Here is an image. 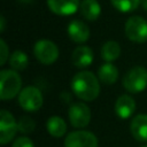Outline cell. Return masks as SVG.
I'll list each match as a JSON object with an SVG mask.
<instances>
[{
  "label": "cell",
  "instance_id": "6da1fadb",
  "mask_svg": "<svg viewBox=\"0 0 147 147\" xmlns=\"http://www.w3.org/2000/svg\"><path fill=\"white\" fill-rule=\"evenodd\" d=\"M72 92L84 101H92L100 92L99 78L91 71H80L71 79Z\"/></svg>",
  "mask_w": 147,
  "mask_h": 147
},
{
  "label": "cell",
  "instance_id": "7a4b0ae2",
  "mask_svg": "<svg viewBox=\"0 0 147 147\" xmlns=\"http://www.w3.org/2000/svg\"><path fill=\"white\" fill-rule=\"evenodd\" d=\"M22 79L15 70H1L0 72V98L9 100L20 94Z\"/></svg>",
  "mask_w": 147,
  "mask_h": 147
},
{
  "label": "cell",
  "instance_id": "3957f363",
  "mask_svg": "<svg viewBox=\"0 0 147 147\" xmlns=\"http://www.w3.org/2000/svg\"><path fill=\"white\" fill-rule=\"evenodd\" d=\"M123 86L131 93L142 92L147 87V69L140 65L131 68L123 77Z\"/></svg>",
  "mask_w": 147,
  "mask_h": 147
},
{
  "label": "cell",
  "instance_id": "277c9868",
  "mask_svg": "<svg viewBox=\"0 0 147 147\" xmlns=\"http://www.w3.org/2000/svg\"><path fill=\"white\" fill-rule=\"evenodd\" d=\"M33 54L40 63L49 65L57 60L59 48L53 41L48 39H40L34 44Z\"/></svg>",
  "mask_w": 147,
  "mask_h": 147
},
{
  "label": "cell",
  "instance_id": "5b68a950",
  "mask_svg": "<svg viewBox=\"0 0 147 147\" xmlns=\"http://www.w3.org/2000/svg\"><path fill=\"white\" fill-rule=\"evenodd\" d=\"M125 34L133 42H146L147 21L140 16H131L125 23Z\"/></svg>",
  "mask_w": 147,
  "mask_h": 147
},
{
  "label": "cell",
  "instance_id": "8992f818",
  "mask_svg": "<svg viewBox=\"0 0 147 147\" xmlns=\"http://www.w3.org/2000/svg\"><path fill=\"white\" fill-rule=\"evenodd\" d=\"M42 101L44 98L40 90L34 86H28L18 94V103L26 111H37L42 106Z\"/></svg>",
  "mask_w": 147,
  "mask_h": 147
},
{
  "label": "cell",
  "instance_id": "52a82bcc",
  "mask_svg": "<svg viewBox=\"0 0 147 147\" xmlns=\"http://www.w3.org/2000/svg\"><path fill=\"white\" fill-rule=\"evenodd\" d=\"M64 147H98V139L90 131H72L65 137Z\"/></svg>",
  "mask_w": 147,
  "mask_h": 147
},
{
  "label": "cell",
  "instance_id": "ba28073f",
  "mask_svg": "<svg viewBox=\"0 0 147 147\" xmlns=\"http://www.w3.org/2000/svg\"><path fill=\"white\" fill-rule=\"evenodd\" d=\"M18 131V123H16L14 116L2 109L0 111V142L2 145L9 142Z\"/></svg>",
  "mask_w": 147,
  "mask_h": 147
},
{
  "label": "cell",
  "instance_id": "9c48e42d",
  "mask_svg": "<svg viewBox=\"0 0 147 147\" xmlns=\"http://www.w3.org/2000/svg\"><path fill=\"white\" fill-rule=\"evenodd\" d=\"M69 121L72 126L80 129L88 125L91 121V110L83 102H76L71 105L69 109Z\"/></svg>",
  "mask_w": 147,
  "mask_h": 147
},
{
  "label": "cell",
  "instance_id": "30bf717a",
  "mask_svg": "<svg viewBox=\"0 0 147 147\" xmlns=\"http://www.w3.org/2000/svg\"><path fill=\"white\" fill-rule=\"evenodd\" d=\"M52 13L60 16H69L76 13L80 7L79 0H47Z\"/></svg>",
  "mask_w": 147,
  "mask_h": 147
},
{
  "label": "cell",
  "instance_id": "8fae6325",
  "mask_svg": "<svg viewBox=\"0 0 147 147\" xmlns=\"http://www.w3.org/2000/svg\"><path fill=\"white\" fill-rule=\"evenodd\" d=\"M68 34L74 42L83 44L90 38V29L84 22L74 20L68 25Z\"/></svg>",
  "mask_w": 147,
  "mask_h": 147
},
{
  "label": "cell",
  "instance_id": "7c38bea8",
  "mask_svg": "<svg viewBox=\"0 0 147 147\" xmlns=\"http://www.w3.org/2000/svg\"><path fill=\"white\" fill-rule=\"evenodd\" d=\"M134 110H136V102L132 96L127 94H123L117 99L115 103V113L119 118L126 119L131 117Z\"/></svg>",
  "mask_w": 147,
  "mask_h": 147
},
{
  "label": "cell",
  "instance_id": "4fadbf2b",
  "mask_svg": "<svg viewBox=\"0 0 147 147\" xmlns=\"http://www.w3.org/2000/svg\"><path fill=\"white\" fill-rule=\"evenodd\" d=\"M132 136L141 142H147V115H137L130 125Z\"/></svg>",
  "mask_w": 147,
  "mask_h": 147
},
{
  "label": "cell",
  "instance_id": "5bb4252c",
  "mask_svg": "<svg viewBox=\"0 0 147 147\" xmlns=\"http://www.w3.org/2000/svg\"><path fill=\"white\" fill-rule=\"evenodd\" d=\"M71 61L77 68L88 67L93 61V52L88 46H78L72 52Z\"/></svg>",
  "mask_w": 147,
  "mask_h": 147
},
{
  "label": "cell",
  "instance_id": "9a60e30c",
  "mask_svg": "<svg viewBox=\"0 0 147 147\" xmlns=\"http://www.w3.org/2000/svg\"><path fill=\"white\" fill-rule=\"evenodd\" d=\"M98 78L102 83H105L107 85H111V84L116 83V80L118 78V70L110 62H106V63H103L102 65L99 67Z\"/></svg>",
  "mask_w": 147,
  "mask_h": 147
},
{
  "label": "cell",
  "instance_id": "2e32d148",
  "mask_svg": "<svg viewBox=\"0 0 147 147\" xmlns=\"http://www.w3.org/2000/svg\"><path fill=\"white\" fill-rule=\"evenodd\" d=\"M79 10L83 17L87 21H95L101 14V7L96 0H83Z\"/></svg>",
  "mask_w": 147,
  "mask_h": 147
},
{
  "label": "cell",
  "instance_id": "e0dca14e",
  "mask_svg": "<svg viewBox=\"0 0 147 147\" xmlns=\"http://www.w3.org/2000/svg\"><path fill=\"white\" fill-rule=\"evenodd\" d=\"M47 131L55 138H61L67 131V124L60 116H51L46 122Z\"/></svg>",
  "mask_w": 147,
  "mask_h": 147
},
{
  "label": "cell",
  "instance_id": "ac0fdd59",
  "mask_svg": "<svg viewBox=\"0 0 147 147\" xmlns=\"http://www.w3.org/2000/svg\"><path fill=\"white\" fill-rule=\"evenodd\" d=\"M121 55V46L118 42L114 40L106 41L101 48V56L105 61L111 62L119 57Z\"/></svg>",
  "mask_w": 147,
  "mask_h": 147
},
{
  "label": "cell",
  "instance_id": "d6986e66",
  "mask_svg": "<svg viewBox=\"0 0 147 147\" xmlns=\"http://www.w3.org/2000/svg\"><path fill=\"white\" fill-rule=\"evenodd\" d=\"M9 63H10V67L14 70H24L28 67L29 59H28V55L24 52H22V51H15L10 55Z\"/></svg>",
  "mask_w": 147,
  "mask_h": 147
},
{
  "label": "cell",
  "instance_id": "ffe728a7",
  "mask_svg": "<svg viewBox=\"0 0 147 147\" xmlns=\"http://www.w3.org/2000/svg\"><path fill=\"white\" fill-rule=\"evenodd\" d=\"M113 6L122 11V13H130L138 8L141 0H110Z\"/></svg>",
  "mask_w": 147,
  "mask_h": 147
},
{
  "label": "cell",
  "instance_id": "44dd1931",
  "mask_svg": "<svg viewBox=\"0 0 147 147\" xmlns=\"http://www.w3.org/2000/svg\"><path fill=\"white\" fill-rule=\"evenodd\" d=\"M36 123L31 117L28 116H23L20 121H18V131H21L22 133H30L34 130Z\"/></svg>",
  "mask_w": 147,
  "mask_h": 147
},
{
  "label": "cell",
  "instance_id": "7402d4cb",
  "mask_svg": "<svg viewBox=\"0 0 147 147\" xmlns=\"http://www.w3.org/2000/svg\"><path fill=\"white\" fill-rule=\"evenodd\" d=\"M0 52H1V55H0V65H3L7 61V59L9 57V52H8V47L5 42L3 39L0 40Z\"/></svg>",
  "mask_w": 147,
  "mask_h": 147
},
{
  "label": "cell",
  "instance_id": "603a6c76",
  "mask_svg": "<svg viewBox=\"0 0 147 147\" xmlns=\"http://www.w3.org/2000/svg\"><path fill=\"white\" fill-rule=\"evenodd\" d=\"M11 147H34V146L31 139H29L28 137H20L14 141Z\"/></svg>",
  "mask_w": 147,
  "mask_h": 147
},
{
  "label": "cell",
  "instance_id": "cb8c5ba5",
  "mask_svg": "<svg viewBox=\"0 0 147 147\" xmlns=\"http://www.w3.org/2000/svg\"><path fill=\"white\" fill-rule=\"evenodd\" d=\"M5 30V17L1 16V32H3Z\"/></svg>",
  "mask_w": 147,
  "mask_h": 147
},
{
  "label": "cell",
  "instance_id": "d4e9b609",
  "mask_svg": "<svg viewBox=\"0 0 147 147\" xmlns=\"http://www.w3.org/2000/svg\"><path fill=\"white\" fill-rule=\"evenodd\" d=\"M141 5H142V8L147 10V0H141Z\"/></svg>",
  "mask_w": 147,
  "mask_h": 147
},
{
  "label": "cell",
  "instance_id": "484cf974",
  "mask_svg": "<svg viewBox=\"0 0 147 147\" xmlns=\"http://www.w3.org/2000/svg\"><path fill=\"white\" fill-rule=\"evenodd\" d=\"M20 1H23V2H31L32 0H20Z\"/></svg>",
  "mask_w": 147,
  "mask_h": 147
},
{
  "label": "cell",
  "instance_id": "4316f807",
  "mask_svg": "<svg viewBox=\"0 0 147 147\" xmlns=\"http://www.w3.org/2000/svg\"><path fill=\"white\" fill-rule=\"evenodd\" d=\"M141 147H147V145H146V146H141Z\"/></svg>",
  "mask_w": 147,
  "mask_h": 147
}]
</instances>
